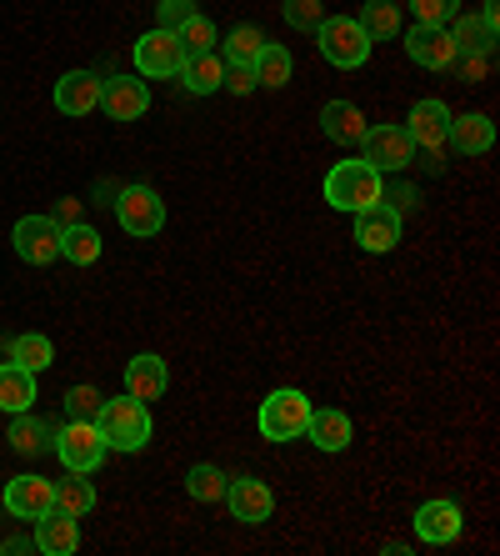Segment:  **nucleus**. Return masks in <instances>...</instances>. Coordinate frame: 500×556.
I'll list each match as a JSON object with an SVG mask.
<instances>
[{
  "instance_id": "f257e3e1",
  "label": "nucleus",
  "mask_w": 500,
  "mask_h": 556,
  "mask_svg": "<svg viewBox=\"0 0 500 556\" xmlns=\"http://www.w3.org/2000/svg\"><path fill=\"white\" fill-rule=\"evenodd\" d=\"M95 427L105 437V452H145L151 446V406L136 396H105L95 412Z\"/></svg>"
},
{
  "instance_id": "f03ea898",
  "label": "nucleus",
  "mask_w": 500,
  "mask_h": 556,
  "mask_svg": "<svg viewBox=\"0 0 500 556\" xmlns=\"http://www.w3.org/2000/svg\"><path fill=\"white\" fill-rule=\"evenodd\" d=\"M385 195V176L371 166V161H341V166L325 176V201H331L335 211H366L375 206Z\"/></svg>"
},
{
  "instance_id": "7ed1b4c3",
  "label": "nucleus",
  "mask_w": 500,
  "mask_h": 556,
  "mask_svg": "<svg viewBox=\"0 0 500 556\" xmlns=\"http://www.w3.org/2000/svg\"><path fill=\"white\" fill-rule=\"evenodd\" d=\"M310 396L295 387H281L270 391L266 402H260V437L266 441H300L306 437V421H310Z\"/></svg>"
},
{
  "instance_id": "20e7f679",
  "label": "nucleus",
  "mask_w": 500,
  "mask_h": 556,
  "mask_svg": "<svg viewBox=\"0 0 500 556\" xmlns=\"http://www.w3.org/2000/svg\"><path fill=\"white\" fill-rule=\"evenodd\" d=\"M316 46H321V55L331 65H341V71H356V65L371 61V46L375 40L360 30V21H350V15H325L321 26H316Z\"/></svg>"
},
{
  "instance_id": "39448f33",
  "label": "nucleus",
  "mask_w": 500,
  "mask_h": 556,
  "mask_svg": "<svg viewBox=\"0 0 500 556\" xmlns=\"http://www.w3.org/2000/svg\"><path fill=\"white\" fill-rule=\"evenodd\" d=\"M111 206H116L120 231L136 236V241H151V236H161V226H166V201H161L151 186H120Z\"/></svg>"
},
{
  "instance_id": "423d86ee",
  "label": "nucleus",
  "mask_w": 500,
  "mask_h": 556,
  "mask_svg": "<svg viewBox=\"0 0 500 556\" xmlns=\"http://www.w3.org/2000/svg\"><path fill=\"white\" fill-rule=\"evenodd\" d=\"M55 456H61L65 471H80V477H90L95 466L105 462V437L95 421H65V427H55Z\"/></svg>"
},
{
  "instance_id": "0eeeda50",
  "label": "nucleus",
  "mask_w": 500,
  "mask_h": 556,
  "mask_svg": "<svg viewBox=\"0 0 500 556\" xmlns=\"http://www.w3.org/2000/svg\"><path fill=\"white\" fill-rule=\"evenodd\" d=\"M360 161H371L375 170H406L415 161V141L406 136V126H366V141H360Z\"/></svg>"
},
{
  "instance_id": "6e6552de",
  "label": "nucleus",
  "mask_w": 500,
  "mask_h": 556,
  "mask_svg": "<svg viewBox=\"0 0 500 556\" xmlns=\"http://www.w3.org/2000/svg\"><path fill=\"white\" fill-rule=\"evenodd\" d=\"M11 241H15V256L26 261V266L61 261V226H55V216H21Z\"/></svg>"
},
{
  "instance_id": "1a4fd4ad",
  "label": "nucleus",
  "mask_w": 500,
  "mask_h": 556,
  "mask_svg": "<svg viewBox=\"0 0 500 556\" xmlns=\"http://www.w3.org/2000/svg\"><path fill=\"white\" fill-rule=\"evenodd\" d=\"M180 65H185V51H180L176 30H145L141 40H136V71L151 80H170L180 76Z\"/></svg>"
},
{
  "instance_id": "9d476101",
  "label": "nucleus",
  "mask_w": 500,
  "mask_h": 556,
  "mask_svg": "<svg viewBox=\"0 0 500 556\" xmlns=\"http://www.w3.org/2000/svg\"><path fill=\"white\" fill-rule=\"evenodd\" d=\"M0 506H5L15 521L46 517V511L55 506V481L36 477V471H26V477H11V481H5V492H0Z\"/></svg>"
},
{
  "instance_id": "9b49d317",
  "label": "nucleus",
  "mask_w": 500,
  "mask_h": 556,
  "mask_svg": "<svg viewBox=\"0 0 500 556\" xmlns=\"http://www.w3.org/2000/svg\"><path fill=\"white\" fill-rule=\"evenodd\" d=\"M101 111L111 121H141L151 111V91L141 76H101Z\"/></svg>"
},
{
  "instance_id": "f8f14e48",
  "label": "nucleus",
  "mask_w": 500,
  "mask_h": 556,
  "mask_svg": "<svg viewBox=\"0 0 500 556\" xmlns=\"http://www.w3.org/2000/svg\"><path fill=\"white\" fill-rule=\"evenodd\" d=\"M461 506L450 502V496H436V502H421L415 506V536H421L425 546H450L461 542Z\"/></svg>"
},
{
  "instance_id": "ddd939ff",
  "label": "nucleus",
  "mask_w": 500,
  "mask_h": 556,
  "mask_svg": "<svg viewBox=\"0 0 500 556\" xmlns=\"http://www.w3.org/2000/svg\"><path fill=\"white\" fill-rule=\"evenodd\" d=\"M356 241H360V251H371V256L396 251L400 247V211H390L385 201L356 211Z\"/></svg>"
},
{
  "instance_id": "4468645a",
  "label": "nucleus",
  "mask_w": 500,
  "mask_h": 556,
  "mask_svg": "<svg viewBox=\"0 0 500 556\" xmlns=\"http://www.w3.org/2000/svg\"><path fill=\"white\" fill-rule=\"evenodd\" d=\"M446 130H450V105L446 101L425 96V101L411 105V116H406V136L415 141V151H436V146H446Z\"/></svg>"
},
{
  "instance_id": "2eb2a0df",
  "label": "nucleus",
  "mask_w": 500,
  "mask_h": 556,
  "mask_svg": "<svg viewBox=\"0 0 500 556\" xmlns=\"http://www.w3.org/2000/svg\"><path fill=\"white\" fill-rule=\"evenodd\" d=\"M55 111L61 116H90L101 111V76L95 71H65L55 80Z\"/></svg>"
},
{
  "instance_id": "dca6fc26",
  "label": "nucleus",
  "mask_w": 500,
  "mask_h": 556,
  "mask_svg": "<svg viewBox=\"0 0 500 556\" xmlns=\"http://www.w3.org/2000/svg\"><path fill=\"white\" fill-rule=\"evenodd\" d=\"M226 502H231L235 521H245V527H260V521H270V511H275V496H270V486L260 477H231Z\"/></svg>"
},
{
  "instance_id": "f3484780",
  "label": "nucleus",
  "mask_w": 500,
  "mask_h": 556,
  "mask_svg": "<svg viewBox=\"0 0 500 556\" xmlns=\"http://www.w3.org/2000/svg\"><path fill=\"white\" fill-rule=\"evenodd\" d=\"M446 146L456 155H486L496 146V121L486 111H465V116H450L446 130Z\"/></svg>"
},
{
  "instance_id": "a211bd4d",
  "label": "nucleus",
  "mask_w": 500,
  "mask_h": 556,
  "mask_svg": "<svg viewBox=\"0 0 500 556\" xmlns=\"http://www.w3.org/2000/svg\"><path fill=\"white\" fill-rule=\"evenodd\" d=\"M166 387H170V371L155 351H141V356L126 362V396H136V402H161Z\"/></svg>"
},
{
  "instance_id": "6ab92c4d",
  "label": "nucleus",
  "mask_w": 500,
  "mask_h": 556,
  "mask_svg": "<svg viewBox=\"0 0 500 556\" xmlns=\"http://www.w3.org/2000/svg\"><path fill=\"white\" fill-rule=\"evenodd\" d=\"M406 55H411L415 65H425V71H450L456 46H450L446 26H411L406 30Z\"/></svg>"
},
{
  "instance_id": "aec40b11",
  "label": "nucleus",
  "mask_w": 500,
  "mask_h": 556,
  "mask_svg": "<svg viewBox=\"0 0 500 556\" xmlns=\"http://www.w3.org/2000/svg\"><path fill=\"white\" fill-rule=\"evenodd\" d=\"M80 546V527L70 511H61V506H51L46 517H36V552L46 556H70Z\"/></svg>"
},
{
  "instance_id": "412c9836",
  "label": "nucleus",
  "mask_w": 500,
  "mask_h": 556,
  "mask_svg": "<svg viewBox=\"0 0 500 556\" xmlns=\"http://www.w3.org/2000/svg\"><path fill=\"white\" fill-rule=\"evenodd\" d=\"M306 437H310V446H316V452L331 456V452H346L350 437H356V427H350L346 412H335V406H321V412H310Z\"/></svg>"
},
{
  "instance_id": "4be33fe9",
  "label": "nucleus",
  "mask_w": 500,
  "mask_h": 556,
  "mask_svg": "<svg viewBox=\"0 0 500 556\" xmlns=\"http://www.w3.org/2000/svg\"><path fill=\"white\" fill-rule=\"evenodd\" d=\"M446 36H450V46H456V55H496V30H490L480 15H471V11L450 15Z\"/></svg>"
},
{
  "instance_id": "5701e85b",
  "label": "nucleus",
  "mask_w": 500,
  "mask_h": 556,
  "mask_svg": "<svg viewBox=\"0 0 500 556\" xmlns=\"http://www.w3.org/2000/svg\"><path fill=\"white\" fill-rule=\"evenodd\" d=\"M11 446L21 456H40L55 446V421H46V416L30 406V412H15L11 416Z\"/></svg>"
},
{
  "instance_id": "b1692460",
  "label": "nucleus",
  "mask_w": 500,
  "mask_h": 556,
  "mask_svg": "<svg viewBox=\"0 0 500 556\" xmlns=\"http://www.w3.org/2000/svg\"><path fill=\"white\" fill-rule=\"evenodd\" d=\"M321 130H325V141H335V146H360L366 141V116L350 101H331V105H321Z\"/></svg>"
},
{
  "instance_id": "393cba45",
  "label": "nucleus",
  "mask_w": 500,
  "mask_h": 556,
  "mask_svg": "<svg viewBox=\"0 0 500 556\" xmlns=\"http://www.w3.org/2000/svg\"><path fill=\"white\" fill-rule=\"evenodd\" d=\"M180 86L191 96H216L220 80H226V61H220V51H206V55H185V65H180Z\"/></svg>"
},
{
  "instance_id": "a878e982",
  "label": "nucleus",
  "mask_w": 500,
  "mask_h": 556,
  "mask_svg": "<svg viewBox=\"0 0 500 556\" xmlns=\"http://www.w3.org/2000/svg\"><path fill=\"white\" fill-rule=\"evenodd\" d=\"M30 406H36V371L5 362L0 366V412L15 416V412H30Z\"/></svg>"
},
{
  "instance_id": "bb28decb",
  "label": "nucleus",
  "mask_w": 500,
  "mask_h": 556,
  "mask_svg": "<svg viewBox=\"0 0 500 556\" xmlns=\"http://www.w3.org/2000/svg\"><path fill=\"white\" fill-rule=\"evenodd\" d=\"M5 362L15 366H26V371H51L55 366V341L51 337H40V331H26V337H11L5 341Z\"/></svg>"
},
{
  "instance_id": "cd10ccee",
  "label": "nucleus",
  "mask_w": 500,
  "mask_h": 556,
  "mask_svg": "<svg viewBox=\"0 0 500 556\" xmlns=\"http://www.w3.org/2000/svg\"><path fill=\"white\" fill-rule=\"evenodd\" d=\"M270 40H266V30L260 26H231V36H220L216 40V51H220V61L226 65H256V55L266 51Z\"/></svg>"
},
{
  "instance_id": "c85d7f7f",
  "label": "nucleus",
  "mask_w": 500,
  "mask_h": 556,
  "mask_svg": "<svg viewBox=\"0 0 500 556\" xmlns=\"http://www.w3.org/2000/svg\"><path fill=\"white\" fill-rule=\"evenodd\" d=\"M105 251L101 231L95 226H86V220H76V226H61V256L70 261V266H95Z\"/></svg>"
},
{
  "instance_id": "c756f323",
  "label": "nucleus",
  "mask_w": 500,
  "mask_h": 556,
  "mask_svg": "<svg viewBox=\"0 0 500 556\" xmlns=\"http://www.w3.org/2000/svg\"><path fill=\"white\" fill-rule=\"evenodd\" d=\"M226 486H231V477L210 462H195L191 471H185V492H191V502L216 506V502H226Z\"/></svg>"
},
{
  "instance_id": "7c9ffc66",
  "label": "nucleus",
  "mask_w": 500,
  "mask_h": 556,
  "mask_svg": "<svg viewBox=\"0 0 500 556\" xmlns=\"http://www.w3.org/2000/svg\"><path fill=\"white\" fill-rule=\"evenodd\" d=\"M95 502H101V496H95V486H90L80 471H70L65 481H55V506H61V511H70L76 521L90 517V511H95Z\"/></svg>"
},
{
  "instance_id": "2f4dec72",
  "label": "nucleus",
  "mask_w": 500,
  "mask_h": 556,
  "mask_svg": "<svg viewBox=\"0 0 500 556\" xmlns=\"http://www.w3.org/2000/svg\"><path fill=\"white\" fill-rule=\"evenodd\" d=\"M291 71H295V61H291L285 46H266V51L256 55V86L260 91H281V86H291Z\"/></svg>"
},
{
  "instance_id": "473e14b6",
  "label": "nucleus",
  "mask_w": 500,
  "mask_h": 556,
  "mask_svg": "<svg viewBox=\"0 0 500 556\" xmlns=\"http://www.w3.org/2000/svg\"><path fill=\"white\" fill-rule=\"evenodd\" d=\"M356 21H360V30H366L371 40L400 36V5L396 0H366V11H360Z\"/></svg>"
},
{
  "instance_id": "72a5a7b5",
  "label": "nucleus",
  "mask_w": 500,
  "mask_h": 556,
  "mask_svg": "<svg viewBox=\"0 0 500 556\" xmlns=\"http://www.w3.org/2000/svg\"><path fill=\"white\" fill-rule=\"evenodd\" d=\"M176 40H180V51H185V55H206V51H216L220 30H216V21H210V15L195 11L185 26H176Z\"/></svg>"
},
{
  "instance_id": "f704fd0d",
  "label": "nucleus",
  "mask_w": 500,
  "mask_h": 556,
  "mask_svg": "<svg viewBox=\"0 0 500 556\" xmlns=\"http://www.w3.org/2000/svg\"><path fill=\"white\" fill-rule=\"evenodd\" d=\"M65 421H95V412H101V387H90V381H76V387H65Z\"/></svg>"
},
{
  "instance_id": "c9c22d12",
  "label": "nucleus",
  "mask_w": 500,
  "mask_h": 556,
  "mask_svg": "<svg viewBox=\"0 0 500 556\" xmlns=\"http://www.w3.org/2000/svg\"><path fill=\"white\" fill-rule=\"evenodd\" d=\"M281 15L291 30H310L316 36V26L325 21V0H281Z\"/></svg>"
},
{
  "instance_id": "e433bc0d",
  "label": "nucleus",
  "mask_w": 500,
  "mask_h": 556,
  "mask_svg": "<svg viewBox=\"0 0 500 556\" xmlns=\"http://www.w3.org/2000/svg\"><path fill=\"white\" fill-rule=\"evenodd\" d=\"M415 26H446L450 15L461 11V0H411Z\"/></svg>"
},
{
  "instance_id": "4c0bfd02",
  "label": "nucleus",
  "mask_w": 500,
  "mask_h": 556,
  "mask_svg": "<svg viewBox=\"0 0 500 556\" xmlns=\"http://www.w3.org/2000/svg\"><path fill=\"white\" fill-rule=\"evenodd\" d=\"M195 11H201L195 0H155V26H161V30H176V26H185Z\"/></svg>"
},
{
  "instance_id": "58836bf2",
  "label": "nucleus",
  "mask_w": 500,
  "mask_h": 556,
  "mask_svg": "<svg viewBox=\"0 0 500 556\" xmlns=\"http://www.w3.org/2000/svg\"><path fill=\"white\" fill-rule=\"evenodd\" d=\"M456 76L465 80V86H486L490 71H496V55H456Z\"/></svg>"
},
{
  "instance_id": "ea45409f",
  "label": "nucleus",
  "mask_w": 500,
  "mask_h": 556,
  "mask_svg": "<svg viewBox=\"0 0 500 556\" xmlns=\"http://www.w3.org/2000/svg\"><path fill=\"white\" fill-rule=\"evenodd\" d=\"M220 91H231V96L260 91V86H256V65H226V80H220Z\"/></svg>"
},
{
  "instance_id": "a19ab883",
  "label": "nucleus",
  "mask_w": 500,
  "mask_h": 556,
  "mask_svg": "<svg viewBox=\"0 0 500 556\" xmlns=\"http://www.w3.org/2000/svg\"><path fill=\"white\" fill-rule=\"evenodd\" d=\"M381 201L390 211H400V216H406V211L421 206V191H415V186H406V181H396V186H390V195H381Z\"/></svg>"
},
{
  "instance_id": "79ce46f5",
  "label": "nucleus",
  "mask_w": 500,
  "mask_h": 556,
  "mask_svg": "<svg viewBox=\"0 0 500 556\" xmlns=\"http://www.w3.org/2000/svg\"><path fill=\"white\" fill-rule=\"evenodd\" d=\"M411 166H425L431 176H440V170H446V146H436V151H415Z\"/></svg>"
},
{
  "instance_id": "37998d69",
  "label": "nucleus",
  "mask_w": 500,
  "mask_h": 556,
  "mask_svg": "<svg viewBox=\"0 0 500 556\" xmlns=\"http://www.w3.org/2000/svg\"><path fill=\"white\" fill-rule=\"evenodd\" d=\"M76 220H80V201H76V195L55 201V226H76Z\"/></svg>"
},
{
  "instance_id": "c03bdc74",
  "label": "nucleus",
  "mask_w": 500,
  "mask_h": 556,
  "mask_svg": "<svg viewBox=\"0 0 500 556\" xmlns=\"http://www.w3.org/2000/svg\"><path fill=\"white\" fill-rule=\"evenodd\" d=\"M0 552H5V556H21V552H36V536H5V542H0Z\"/></svg>"
},
{
  "instance_id": "a18cd8bd",
  "label": "nucleus",
  "mask_w": 500,
  "mask_h": 556,
  "mask_svg": "<svg viewBox=\"0 0 500 556\" xmlns=\"http://www.w3.org/2000/svg\"><path fill=\"white\" fill-rule=\"evenodd\" d=\"M480 21H486L490 30L500 26V0H486V5H480Z\"/></svg>"
}]
</instances>
